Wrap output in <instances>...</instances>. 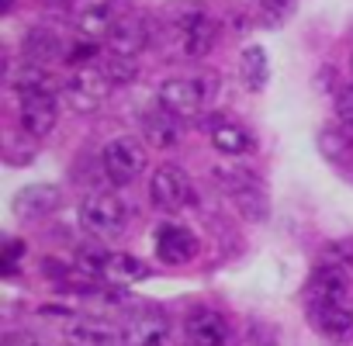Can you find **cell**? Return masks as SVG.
<instances>
[{"mask_svg": "<svg viewBox=\"0 0 353 346\" xmlns=\"http://www.w3.org/2000/svg\"><path fill=\"white\" fill-rule=\"evenodd\" d=\"M170 318L159 308H139L121 329V346H166Z\"/></svg>", "mask_w": 353, "mask_h": 346, "instance_id": "11", "label": "cell"}, {"mask_svg": "<svg viewBox=\"0 0 353 346\" xmlns=\"http://www.w3.org/2000/svg\"><path fill=\"white\" fill-rule=\"evenodd\" d=\"M159 104L166 111H173L176 118H191L198 114L208 101H212V83L205 77H176V80H166L159 83L156 90Z\"/></svg>", "mask_w": 353, "mask_h": 346, "instance_id": "4", "label": "cell"}, {"mask_svg": "<svg viewBox=\"0 0 353 346\" xmlns=\"http://www.w3.org/2000/svg\"><path fill=\"white\" fill-rule=\"evenodd\" d=\"M239 73H243V83L246 90H263L267 80H270V63H267V52L260 45H246L243 56H239Z\"/></svg>", "mask_w": 353, "mask_h": 346, "instance_id": "21", "label": "cell"}, {"mask_svg": "<svg viewBox=\"0 0 353 346\" xmlns=\"http://www.w3.org/2000/svg\"><path fill=\"white\" fill-rule=\"evenodd\" d=\"M219 184L246 218L253 222L267 218V187L260 184V177H253L246 170H219Z\"/></svg>", "mask_w": 353, "mask_h": 346, "instance_id": "7", "label": "cell"}, {"mask_svg": "<svg viewBox=\"0 0 353 346\" xmlns=\"http://www.w3.org/2000/svg\"><path fill=\"white\" fill-rule=\"evenodd\" d=\"M208 139H212V145H215L222 156H246V152L253 149V135H250V128H243L239 121H212Z\"/></svg>", "mask_w": 353, "mask_h": 346, "instance_id": "19", "label": "cell"}, {"mask_svg": "<svg viewBox=\"0 0 353 346\" xmlns=\"http://www.w3.org/2000/svg\"><path fill=\"white\" fill-rule=\"evenodd\" d=\"M111 87H114V83H111V77L104 73V66H101V63H87V66H77L73 77L66 80V101H70L73 111L90 114V111L101 108V101L108 97Z\"/></svg>", "mask_w": 353, "mask_h": 346, "instance_id": "6", "label": "cell"}, {"mask_svg": "<svg viewBox=\"0 0 353 346\" xmlns=\"http://www.w3.org/2000/svg\"><path fill=\"white\" fill-rule=\"evenodd\" d=\"M77 218H80V229L90 239H114L128 225V205L111 191H97V194L80 201Z\"/></svg>", "mask_w": 353, "mask_h": 346, "instance_id": "2", "label": "cell"}, {"mask_svg": "<svg viewBox=\"0 0 353 346\" xmlns=\"http://www.w3.org/2000/svg\"><path fill=\"white\" fill-rule=\"evenodd\" d=\"M66 14L77 25V32H83L87 39H97V35L108 39V32L114 25V18H111L114 4L111 0H66Z\"/></svg>", "mask_w": 353, "mask_h": 346, "instance_id": "12", "label": "cell"}, {"mask_svg": "<svg viewBox=\"0 0 353 346\" xmlns=\"http://www.w3.org/2000/svg\"><path fill=\"white\" fill-rule=\"evenodd\" d=\"M194 253H198V239H194L191 229L173 225V222H163V225L156 229V256H159L163 263L184 267V263L194 260Z\"/></svg>", "mask_w": 353, "mask_h": 346, "instance_id": "13", "label": "cell"}, {"mask_svg": "<svg viewBox=\"0 0 353 346\" xmlns=\"http://www.w3.org/2000/svg\"><path fill=\"white\" fill-rule=\"evenodd\" d=\"M149 39H152L149 21H145L142 14H135V11H125V14L114 18V25H111V32H108L104 42H108V52H111V56L135 59V56L149 45Z\"/></svg>", "mask_w": 353, "mask_h": 346, "instance_id": "9", "label": "cell"}, {"mask_svg": "<svg viewBox=\"0 0 353 346\" xmlns=\"http://www.w3.org/2000/svg\"><path fill=\"white\" fill-rule=\"evenodd\" d=\"M145 274H149V270H145V263H142V260H135V256H128V253H108L101 281L132 284V281H142Z\"/></svg>", "mask_w": 353, "mask_h": 346, "instance_id": "22", "label": "cell"}, {"mask_svg": "<svg viewBox=\"0 0 353 346\" xmlns=\"http://www.w3.org/2000/svg\"><path fill=\"white\" fill-rule=\"evenodd\" d=\"M139 125H142V135L152 149H170L176 139H181V118H176L173 111H166L163 104L149 108Z\"/></svg>", "mask_w": 353, "mask_h": 346, "instance_id": "16", "label": "cell"}, {"mask_svg": "<svg viewBox=\"0 0 353 346\" xmlns=\"http://www.w3.org/2000/svg\"><path fill=\"white\" fill-rule=\"evenodd\" d=\"M350 73H353V52H350Z\"/></svg>", "mask_w": 353, "mask_h": 346, "instance_id": "30", "label": "cell"}, {"mask_svg": "<svg viewBox=\"0 0 353 346\" xmlns=\"http://www.w3.org/2000/svg\"><path fill=\"white\" fill-rule=\"evenodd\" d=\"M4 346H35V339H28V336H8Z\"/></svg>", "mask_w": 353, "mask_h": 346, "instance_id": "28", "label": "cell"}, {"mask_svg": "<svg viewBox=\"0 0 353 346\" xmlns=\"http://www.w3.org/2000/svg\"><path fill=\"white\" fill-rule=\"evenodd\" d=\"M11 80H14L18 94H56V80H52V73H49L46 66H39V63H25Z\"/></svg>", "mask_w": 353, "mask_h": 346, "instance_id": "23", "label": "cell"}, {"mask_svg": "<svg viewBox=\"0 0 353 346\" xmlns=\"http://www.w3.org/2000/svg\"><path fill=\"white\" fill-rule=\"evenodd\" d=\"M319 267H332V270H343V274H346V267H353V243L343 239V243L329 246V250L322 253Z\"/></svg>", "mask_w": 353, "mask_h": 346, "instance_id": "24", "label": "cell"}, {"mask_svg": "<svg viewBox=\"0 0 353 346\" xmlns=\"http://www.w3.org/2000/svg\"><path fill=\"white\" fill-rule=\"evenodd\" d=\"M319 152L336 163V166H346L353 159V132H346L343 125H325L319 132Z\"/></svg>", "mask_w": 353, "mask_h": 346, "instance_id": "20", "label": "cell"}, {"mask_svg": "<svg viewBox=\"0 0 353 346\" xmlns=\"http://www.w3.org/2000/svg\"><path fill=\"white\" fill-rule=\"evenodd\" d=\"M305 308H308V322L315 332H322L325 339L339 343L353 336V308L346 298V274L332 270V267H315L308 291H305Z\"/></svg>", "mask_w": 353, "mask_h": 346, "instance_id": "1", "label": "cell"}, {"mask_svg": "<svg viewBox=\"0 0 353 346\" xmlns=\"http://www.w3.org/2000/svg\"><path fill=\"white\" fill-rule=\"evenodd\" d=\"M170 28L176 35L181 52L191 56V59L208 56L212 45H215V35H219V21L205 8H194V4H184L176 14H170Z\"/></svg>", "mask_w": 353, "mask_h": 346, "instance_id": "3", "label": "cell"}, {"mask_svg": "<svg viewBox=\"0 0 353 346\" xmlns=\"http://www.w3.org/2000/svg\"><path fill=\"white\" fill-rule=\"evenodd\" d=\"M56 118H59V101L56 94H21V104H18V121H21V132L25 139H46L52 128H56Z\"/></svg>", "mask_w": 353, "mask_h": 346, "instance_id": "10", "label": "cell"}, {"mask_svg": "<svg viewBox=\"0 0 353 346\" xmlns=\"http://www.w3.org/2000/svg\"><path fill=\"white\" fill-rule=\"evenodd\" d=\"M294 8H298V0H260L263 18H267V21H274V25L288 21V18L294 14Z\"/></svg>", "mask_w": 353, "mask_h": 346, "instance_id": "25", "label": "cell"}, {"mask_svg": "<svg viewBox=\"0 0 353 346\" xmlns=\"http://www.w3.org/2000/svg\"><path fill=\"white\" fill-rule=\"evenodd\" d=\"M188 339H191V346H232V329H229L225 315H219L212 308H198L188 318Z\"/></svg>", "mask_w": 353, "mask_h": 346, "instance_id": "15", "label": "cell"}, {"mask_svg": "<svg viewBox=\"0 0 353 346\" xmlns=\"http://www.w3.org/2000/svg\"><path fill=\"white\" fill-rule=\"evenodd\" d=\"M66 343L70 346H114L121 343V336L104 318H73L66 325Z\"/></svg>", "mask_w": 353, "mask_h": 346, "instance_id": "17", "label": "cell"}, {"mask_svg": "<svg viewBox=\"0 0 353 346\" xmlns=\"http://www.w3.org/2000/svg\"><path fill=\"white\" fill-rule=\"evenodd\" d=\"M25 56L32 63L46 66V63H56V59H70V49L52 28H32L25 35Z\"/></svg>", "mask_w": 353, "mask_h": 346, "instance_id": "18", "label": "cell"}, {"mask_svg": "<svg viewBox=\"0 0 353 346\" xmlns=\"http://www.w3.org/2000/svg\"><path fill=\"white\" fill-rule=\"evenodd\" d=\"M336 121H339L346 132H353V87H343V90L336 94Z\"/></svg>", "mask_w": 353, "mask_h": 346, "instance_id": "26", "label": "cell"}, {"mask_svg": "<svg viewBox=\"0 0 353 346\" xmlns=\"http://www.w3.org/2000/svg\"><path fill=\"white\" fill-rule=\"evenodd\" d=\"M11 4H14V0H0V11H11Z\"/></svg>", "mask_w": 353, "mask_h": 346, "instance_id": "29", "label": "cell"}, {"mask_svg": "<svg viewBox=\"0 0 353 346\" xmlns=\"http://www.w3.org/2000/svg\"><path fill=\"white\" fill-rule=\"evenodd\" d=\"M194 198V187H191V177L181 170V166H159L149 181V201L159 208V212H181L184 205H191Z\"/></svg>", "mask_w": 353, "mask_h": 346, "instance_id": "8", "label": "cell"}, {"mask_svg": "<svg viewBox=\"0 0 353 346\" xmlns=\"http://www.w3.org/2000/svg\"><path fill=\"white\" fill-rule=\"evenodd\" d=\"M25 253V246L18 243V239H11L8 246H4V274H14L18 270V256Z\"/></svg>", "mask_w": 353, "mask_h": 346, "instance_id": "27", "label": "cell"}, {"mask_svg": "<svg viewBox=\"0 0 353 346\" xmlns=\"http://www.w3.org/2000/svg\"><path fill=\"white\" fill-rule=\"evenodd\" d=\"M59 205H63V191H59L56 184H28V187H21V191L14 194V201H11V208H14V215H18L21 222L46 218V215H52Z\"/></svg>", "mask_w": 353, "mask_h": 346, "instance_id": "14", "label": "cell"}, {"mask_svg": "<svg viewBox=\"0 0 353 346\" xmlns=\"http://www.w3.org/2000/svg\"><path fill=\"white\" fill-rule=\"evenodd\" d=\"M101 166H104V177H108L111 184H132L139 173L145 170V149H142L139 139H132V135L111 139V142L101 149Z\"/></svg>", "mask_w": 353, "mask_h": 346, "instance_id": "5", "label": "cell"}]
</instances>
